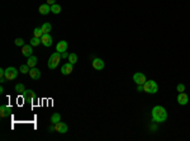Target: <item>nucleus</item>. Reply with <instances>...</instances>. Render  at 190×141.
I'll return each instance as SVG.
<instances>
[{"label":"nucleus","instance_id":"obj_13","mask_svg":"<svg viewBox=\"0 0 190 141\" xmlns=\"http://www.w3.org/2000/svg\"><path fill=\"white\" fill-rule=\"evenodd\" d=\"M93 67L95 70H103L104 69V61L101 59H94L93 60Z\"/></svg>","mask_w":190,"mask_h":141},{"label":"nucleus","instance_id":"obj_30","mask_svg":"<svg viewBox=\"0 0 190 141\" xmlns=\"http://www.w3.org/2000/svg\"><path fill=\"white\" fill-rule=\"evenodd\" d=\"M137 92H143V85H137Z\"/></svg>","mask_w":190,"mask_h":141},{"label":"nucleus","instance_id":"obj_25","mask_svg":"<svg viewBox=\"0 0 190 141\" xmlns=\"http://www.w3.org/2000/svg\"><path fill=\"white\" fill-rule=\"evenodd\" d=\"M29 43L32 45V46H38L39 43H42V41H41V38H38V37H33L29 41Z\"/></svg>","mask_w":190,"mask_h":141},{"label":"nucleus","instance_id":"obj_28","mask_svg":"<svg viewBox=\"0 0 190 141\" xmlns=\"http://www.w3.org/2000/svg\"><path fill=\"white\" fill-rule=\"evenodd\" d=\"M69 55H70V53H67L66 51H65V52H61V57H62V59H69Z\"/></svg>","mask_w":190,"mask_h":141},{"label":"nucleus","instance_id":"obj_32","mask_svg":"<svg viewBox=\"0 0 190 141\" xmlns=\"http://www.w3.org/2000/svg\"><path fill=\"white\" fill-rule=\"evenodd\" d=\"M0 93H1V94L4 93V88H3V86H0Z\"/></svg>","mask_w":190,"mask_h":141},{"label":"nucleus","instance_id":"obj_21","mask_svg":"<svg viewBox=\"0 0 190 141\" xmlns=\"http://www.w3.org/2000/svg\"><path fill=\"white\" fill-rule=\"evenodd\" d=\"M51 12H52L53 14H60V13H61V7H60L58 4L51 5Z\"/></svg>","mask_w":190,"mask_h":141},{"label":"nucleus","instance_id":"obj_4","mask_svg":"<svg viewBox=\"0 0 190 141\" xmlns=\"http://www.w3.org/2000/svg\"><path fill=\"white\" fill-rule=\"evenodd\" d=\"M17 76H18V70L15 67L10 66L8 69H5V78H7V80H14V79H17Z\"/></svg>","mask_w":190,"mask_h":141},{"label":"nucleus","instance_id":"obj_7","mask_svg":"<svg viewBox=\"0 0 190 141\" xmlns=\"http://www.w3.org/2000/svg\"><path fill=\"white\" fill-rule=\"evenodd\" d=\"M73 70V65L71 63H66L61 66V72L64 75H70Z\"/></svg>","mask_w":190,"mask_h":141},{"label":"nucleus","instance_id":"obj_18","mask_svg":"<svg viewBox=\"0 0 190 141\" xmlns=\"http://www.w3.org/2000/svg\"><path fill=\"white\" fill-rule=\"evenodd\" d=\"M60 121H61V114L57 113V112H55V113H52V116H51V123H58Z\"/></svg>","mask_w":190,"mask_h":141},{"label":"nucleus","instance_id":"obj_15","mask_svg":"<svg viewBox=\"0 0 190 141\" xmlns=\"http://www.w3.org/2000/svg\"><path fill=\"white\" fill-rule=\"evenodd\" d=\"M10 112H12V108L8 106H1L0 107V116H1L3 118L8 117V116L10 114Z\"/></svg>","mask_w":190,"mask_h":141},{"label":"nucleus","instance_id":"obj_11","mask_svg":"<svg viewBox=\"0 0 190 141\" xmlns=\"http://www.w3.org/2000/svg\"><path fill=\"white\" fill-rule=\"evenodd\" d=\"M32 45H24L23 47H22V53H23V56H25V57H29V56H32L33 53V50H32Z\"/></svg>","mask_w":190,"mask_h":141},{"label":"nucleus","instance_id":"obj_22","mask_svg":"<svg viewBox=\"0 0 190 141\" xmlns=\"http://www.w3.org/2000/svg\"><path fill=\"white\" fill-rule=\"evenodd\" d=\"M41 28H42V31H43V33H50L51 29H52V26H51L50 23H43Z\"/></svg>","mask_w":190,"mask_h":141},{"label":"nucleus","instance_id":"obj_17","mask_svg":"<svg viewBox=\"0 0 190 141\" xmlns=\"http://www.w3.org/2000/svg\"><path fill=\"white\" fill-rule=\"evenodd\" d=\"M37 63H38V59L36 57V56H29V57H28V61H27V65L28 66L30 67V69H32V67H36V65H37Z\"/></svg>","mask_w":190,"mask_h":141},{"label":"nucleus","instance_id":"obj_29","mask_svg":"<svg viewBox=\"0 0 190 141\" xmlns=\"http://www.w3.org/2000/svg\"><path fill=\"white\" fill-rule=\"evenodd\" d=\"M48 131H50V132H52V131H56V130H55V123H52V125H51L50 127H48Z\"/></svg>","mask_w":190,"mask_h":141},{"label":"nucleus","instance_id":"obj_8","mask_svg":"<svg viewBox=\"0 0 190 141\" xmlns=\"http://www.w3.org/2000/svg\"><path fill=\"white\" fill-rule=\"evenodd\" d=\"M55 130L57 132H60V134H66L67 130H69V127H67L66 123H64V122H61V121H60L58 123H56V125H55Z\"/></svg>","mask_w":190,"mask_h":141},{"label":"nucleus","instance_id":"obj_20","mask_svg":"<svg viewBox=\"0 0 190 141\" xmlns=\"http://www.w3.org/2000/svg\"><path fill=\"white\" fill-rule=\"evenodd\" d=\"M19 71H21L22 74H29L30 67L28 66L27 64H25V65H21V67H19Z\"/></svg>","mask_w":190,"mask_h":141},{"label":"nucleus","instance_id":"obj_24","mask_svg":"<svg viewBox=\"0 0 190 141\" xmlns=\"http://www.w3.org/2000/svg\"><path fill=\"white\" fill-rule=\"evenodd\" d=\"M33 33H34V37H38V38H41L42 36L44 35L43 33V31H42V28H34V31H33Z\"/></svg>","mask_w":190,"mask_h":141},{"label":"nucleus","instance_id":"obj_3","mask_svg":"<svg viewBox=\"0 0 190 141\" xmlns=\"http://www.w3.org/2000/svg\"><path fill=\"white\" fill-rule=\"evenodd\" d=\"M158 90V85L155 80H146V83L143 84V92L150 93V94H155Z\"/></svg>","mask_w":190,"mask_h":141},{"label":"nucleus","instance_id":"obj_19","mask_svg":"<svg viewBox=\"0 0 190 141\" xmlns=\"http://www.w3.org/2000/svg\"><path fill=\"white\" fill-rule=\"evenodd\" d=\"M79 61V57H77V55H76L75 52H72V53H70L69 55V63H71L72 65L73 64H76Z\"/></svg>","mask_w":190,"mask_h":141},{"label":"nucleus","instance_id":"obj_2","mask_svg":"<svg viewBox=\"0 0 190 141\" xmlns=\"http://www.w3.org/2000/svg\"><path fill=\"white\" fill-rule=\"evenodd\" d=\"M61 53L60 52H53L52 55L50 56V59H48V69H51V70H55L56 67L58 66V63H60V60H61Z\"/></svg>","mask_w":190,"mask_h":141},{"label":"nucleus","instance_id":"obj_1","mask_svg":"<svg viewBox=\"0 0 190 141\" xmlns=\"http://www.w3.org/2000/svg\"><path fill=\"white\" fill-rule=\"evenodd\" d=\"M151 116H152V121L156 123H162L167 120V112L162 106L154 107L151 111Z\"/></svg>","mask_w":190,"mask_h":141},{"label":"nucleus","instance_id":"obj_26","mask_svg":"<svg viewBox=\"0 0 190 141\" xmlns=\"http://www.w3.org/2000/svg\"><path fill=\"white\" fill-rule=\"evenodd\" d=\"M14 43H15V46H22V47H23L24 46V41H23V39H22V38H17L15 39V41H14Z\"/></svg>","mask_w":190,"mask_h":141},{"label":"nucleus","instance_id":"obj_12","mask_svg":"<svg viewBox=\"0 0 190 141\" xmlns=\"http://www.w3.org/2000/svg\"><path fill=\"white\" fill-rule=\"evenodd\" d=\"M67 47H69V45H67L66 41H60L57 43V46H56V51L60 53L65 52V51H67Z\"/></svg>","mask_w":190,"mask_h":141},{"label":"nucleus","instance_id":"obj_6","mask_svg":"<svg viewBox=\"0 0 190 141\" xmlns=\"http://www.w3.org/2000/svg\"><path fill=\"white\" fill-rule=\"evenodd\" d=\"M133 80H134V83L137 84V85H143L144 83H146V76H144V74H142V72H136L134 75H133Z\"/></svg>","mask_w":190,"mask_h":141},{"label":"nucleus","instance_id":"obj_5","mask_svg":"<svg viewBox=\"0 0 190 141\" xmlns=\"http://www.w3.org/2000/svg\"><path fill=\"white\" fill-rule=\"evenodd\" d=\"M23 99L25 100V102H33V100L37 98V95H36V93L33 92L32 89H25L24 90V93L23 94Z\"/></svg>","mask_w":190,"mask_h":141},{"label":"nucleus","instance_id":"obj_10","mask_svg":"<svg viewBox=\"0 0 190 141\" xmlns=\"http://www.w3.org/2000/svg\"><path fill=\"white\" fill-rule=\"evenodd\" d=\"M41 41H42V45H44L46 47H50L52 45V37H51L50 33H44L41 37Z\"/></svg>","mask_w":190,"mask_h":141},{"label":"nucleus","instance_id":"obj_31","mask_svg":"<svg viewBox=\"0 0 190 141\" xmlns=\"http://www.w3.org/2000/svg\"><path fill=\"white\" fill-rule=\"evenodd\" d=\"M47 4H50V5L56 4V0H47Z\"/></svg>","mask_w":190,"mask_h":141},{"label":"nucleus","instance_id":"obj_23","mask_svg":"<svg viewBox=\"0 0 190 141\" xmlns=\"http://www.w3.org/2000/svg\"><path fill=\"white\" fill-rule=\"evenodd\" d=\"M24 90H25V88H24V85L22 83H19V84H17V85H15V92L18 93V94H23Z\"/></svg>","mask_w":190,"mask_h":141},{"label":"nucleus","instance_id":"obj_9","mask_svg":"<svg viewBox=\"0 0 190 141\" xmlns=\"http://www.w3.org/2000/svg\"><path fill=\"white\" fill-rule=\"evenodd\" d=\"M189 102V97L185 94V93H179L177 95V103L180 104V106H185V104H188Z\"/></svg>","mask_w":190,"mask_h":141},{"label":"nucleus","instance_id":"obj_14","mask_svg":"<svg viewBox=\"0 0 190 141\" xmlns=\"http://www.w3.org/2000/svg\"><path fill=\"white\" fill-rule=\"evenodd\" d=\"M29 76L33 79V80H38L39 78H41V71H39L37 67H32L29 71Z\"/></svg>","mask_w":190,"mask_h":141},{"label":"nucleus","instance_id":"obj_16","mask_svg":"<svg viewBox=\"0 0 190 141\" xmlns=\"http://www.w3.org/2000/svg\"><path fill=\"white\" fill-rule=\"evenodd\" d=\"M38 12L42 14V15H47L48 13L51 12V5L50 4H42L41 7H39V9H38Z\"/></svg>","mask_w":190,"mask_h":141},{"label":"nucleus","instance_id":"obj_27","mask_svg":"<svg viewBox=\"0 0 190 141\" xmlns=\"http://www.w3.org/2000/svg\"><path fill=\"white\" fill-rule=\"evenodd\" d=\"M176 89L179 93H183V92H185V85H184V84H177Z\"/></svg>","mask_w":190,"mask_h":141}]
</instances>
